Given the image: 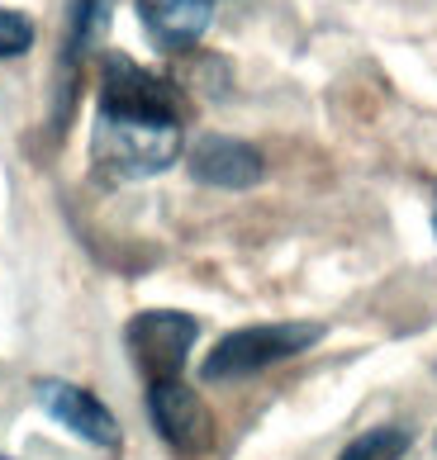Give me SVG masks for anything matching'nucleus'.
<instances>
[{"label": "nucleus", "instance_id": "obj_1", "mask_svg": "<svg viewBox=\"0 0 437 460\" xmlns=\"http://www.w3.org/2000/svg\"><path fill=\"white\" fill-rule=\"evenodd\" d=\"M181 157L176 91L124 53L100 62V100L91 124V162L114 181L162 176Z\"/></svg>", "mask_w": 437, "mask_h": 460}, {"label": "nucleus", "instance_id": "obj_2", "mask_svg": "<svg viewBox=\"0 0 437 460\" xmlns=\"http://www.w3.org/2000/svg\"><path fill=\"white\" fill-rule=\"evenodd\" d=\"M324 328L318 323H252L228 337H218L214 351L200 366V380L205 385H224V380H243V375H257L266 366H281L290 356L309 351Z\"/></svg>", "mask_w": 437, "mask_h": 460}, {"label": "nucleus", "instance_id": "obj_3", "mask_svg": "<svg viewBox=\"0 0 437 460\" xmlns=\"http://www.w3.org/2000/svg\"><path fill=\"white\" fill-rule=\"evenodd\" d=\"M200 337V323L181 309H147V314H133L129 328H124V347L133 351L138 370L147 375V385L157 380H176L181 366Z\"/></svg>", "mask_w": 437, "mask_h": 460}, {"label": "nucleus", "instance_id": "obj_4", "mask_svg": "<svg viewBox=\"0 0 437 460\" xmlns=\"http://www.w3.org/2000/svg\"><path fill=\"white\" fill-rule=\"evenodd\" d=\"M147 418H153V428L162 432L166 447H176L181 456H200V451H210V441H214L210 408L181 375L176 380L147 385Z\"/></svg>", "mask_w": 437, "mask_h": 460}, {"label": "nucleus", "instance_id": "obj_5", "mask_svg": "<svg viewBox=\"0 0 437 460\" xmlns=\"http://www.w3.org/2000/svg\"><path fill=\"white\" fill-rule=\"evenodd\" d=\"M33 399L53 422H62L76 441H86L95 451H120V418L100 403L91 389H81L72 380H39Z\"/></svg>", "mask_w": 437, "mask_h": 460}, {"label": "nucleus", "instance_id": "obj_6", "mask_svg": "<svg viewBox=\"0 0 437 460\" xmlns=\"http://www.w3.org/2000/svg\"><path fill=\"white\" fill-rule=\"evenodd\" d=\"M186 166L200 185H214V190H252L266 176V162L257 147L243 138H218V133H205L191 147Z\"/></svg>", "mask_w": 437, "mask_h": 460}, {"label": "nucleus", "instance_id": "obj_7", "mask_svg": "<svg viewBox=\"0 0 437 460\" xmlns=\"http://www.w3.org/2000/svg\"><path fill=\"white\" fill-rule=\"evenodd\" d=\"M143 29L153 33V43H162L166 53H186L205 39V29L214 20V0H138Z\"/></svg>", "mask_w": 437, "mask_h": 460}, {"label": "nucleus", "instance_id": "obj_8", "mask_svg": "<svg viewBox=\"0 0 437 460\" xmlns=\"http://www.w3.org/2000/svg\"><path fill=\"white\" fill-rule=\"evenodd\" d=\"M409 451V432L405 428H371L357 441H347L338 460H405Z\"/></svg>", "mask_w": 437, "mask_h": 460}, {"label": "nucleus", "instance_id": "obj_9", "mask_svg": "<svg viewBox=\"0 0 437 460\" xmlns=\"http://www.w3.org/2000/svg\"><path fill=\"white\" fill-rule=\"evenodd\" d=\"M29 48H33V20L0 5V58H24Z\"/></svg>", "mask_w": 437, "mask_h": 460}, {"label": "nucleus", "instance_id": "obj_10", "mask_svg": "<svg viewBox=\"0 0 437 460\" xmlns=\"http://www.w3.org/2000/svg\"><path fill=\"white\" fill-rule=\"evenodd\" d=\"M433 228H437V199H433Z\"/></svg>", "mask_w": 437, "mask_h": 460}, {"label": "nucleus", "instance_id": "obj_11", "mask_svg": "<svg viewBox=\"0 0 437 460\" xmlns=\"http://www.w3.org/2000/svg\"><path fill=\"white\" fill-rule=\"evenodd\" d=\"M0 460H10V456H0Z\"/></svg>", "mask_w": 437, "mask_h": 460}]
</instances>
